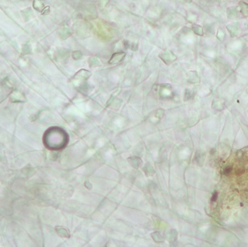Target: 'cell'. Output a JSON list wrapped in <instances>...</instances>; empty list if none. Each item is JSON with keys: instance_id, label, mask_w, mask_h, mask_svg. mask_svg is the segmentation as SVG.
<instances>
[{"instance_id": "1", "label": "cell", "mask_w": 248, "mask_h": 247, "mask_svg": "<svg viewBox=\"0 0 248 247\" xmlns=\"http://www.w3.org/2000/svg\"><path fill=\"white\" fill-rule=\"evenodd\" d=\"M218 197V193L215 191V193H214L213 194H212V201H216Z\"/></svg>"}, {"instance_id": "2", "label": "cell", "mask_w": 248, "mask_h": 247, "mask_svg": "<svg viewBox=\"0 0 248 247\" xmlns=\"http://www.w3.org/2000/svg\"><path fill=\"white\" fill-rule=\"evenodd\" d=\"M230 171H231L230 168H227V169H225V170H224V174H226V175H227V174H229V172H230Z\"/></svg>"}]
</instances>
